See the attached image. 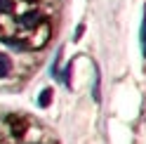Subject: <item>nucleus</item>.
<instances>
[{
  "label": "nucleus",
  "mask_w": 146,
  "mask_h": 144,
  "mask_svg": "<svg viewBox=\"0 0 146 144\" xmlns=\"http://www.w3.org/2000/svg\"><path fill=\"white\" fill-rule=\"evenodd\" d=\"M10 71H12V61H10V57H7L5 52H0V78H5Z\"/></svg>",
  "instance_id": "1"
},
{
  "label": "nucleus",
  "mask_w": 146,
  "mask_h": 144,
  "mask_svg": "<svg viewBox=\"0 0 146 144\" xmlns=\"http://www.w3.org/2000/svg\"><path fill=\"white\" fill-rule=\"evenodd\" d=\"M141 52H144V57H146V7H144V17H141Z\"/></svg>",
  "instance_id": "2"
},
{
  "label": "nucleus",
  "mask_w": 146,
  "mask_h": 144,
  "mask_svg": "<svg viewBox=\"0 0 146 144\" xmlns=\"http://www.w3.org/2000/svg\"><path fill=\"white\" fill-rule=\"evenodd\" d=\"M50 99H52V90H45L42 97H40V106H47V104H50Z\"/></svg>",
  "instance_id": "3"
},
{
  "label": "nucleus",
  "mask_w": 146,
  "mask_h": 144,
  "mask_svg": "<svg viewBox=\"0 0 146 144\" xmlns=\"http://www.w3.org/2000/svg\"><path fill=\"white\" fill-rule=\"evenodd\" d=\"M12 10V0H0V12H10Z\"/></svg>",
  "instance_id": "4"
},
{
  "label": "nucleus",
  "mask_w": 146,
  "mask_h": 144,
  "mask_svg": "<svg viewBox=\"0 0 146 144\" xmlns=\"http://www.w3.org/2000/svg\"><path fill=\"white\" fill-rule=\"evenodd\" d=\"M92 97H94V102H99V71H97V78H94V92H92Z\"/></svg>",
  "instance_id": "5"
},
{
  "label": "nucleus",
  "mask_w": 146,
  "mask_h": 144,
  "mask_svg": "<svg viewBox=\"0 0 146 144\" xmlns=\"http://www.w3.org/2000/svg\"><path fill=\"white\" fill-rule=\"evenodd\" d=\"M19 21H21L24 26H33L35 21H38V17H35V14H33V17H26V19H19Z\"/></svg>",
  "instance_id": "6"
},
{
  "label": "nucleus",
  "mask_w": 146,
  "mask_h": 144,
  "mask_svg": "<svg viewBox=\"0 0 146 144\" xmlns=\"http://www.w3.org/2000/svg\"><path fill=\"white\" fill-rule=\"evenodd\" d=\"M83 29H85V26H78V29H76V40L80 38V35H83Z\"/></svg>",
  "instance_id": "7"
}]
</instances>
